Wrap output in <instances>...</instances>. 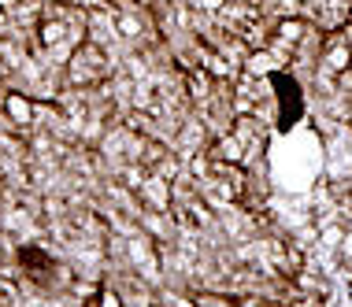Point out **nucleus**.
<instances>
[{
	"label": "nucleus",
	"instance_id": "obj_2",
	"mask_svg": "<svg viewBox=\"0 0 352 307\" xmlns=\"http://www.w3.org/2000/svg\"><path fill=\"white\" fill-rule=\"evenodd\" d=\"M271 89H274V100H278V133H293L297 130V122L304 119V111H308V100H304V85L300 78H293L289 71H271L267 74Z\"/></svg>",
	"mask_w": 352,
	"mask_h": 307
},
{
	"label": "nucleus",
	"instance_id": "obj_1",
	"mask_svg": "<svg viewBox=\"0 0 352 307\" xmlns=\"http://www.w3.org/2000/svg\"><path fill=\"white\" fill-rule=\"evenodd\" d=\"M12 255H15V271L23 274V282H30L37 293H56V289H60L63 263L45 245H37V241L15 245Z\"/></svg>",
	"mask_w": 352,
	"mask_h": 307
}]
</instances>
